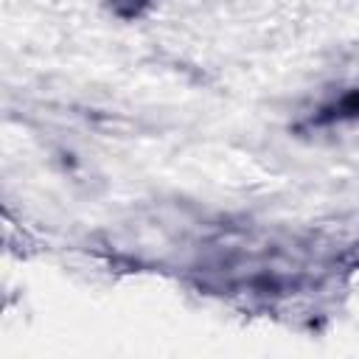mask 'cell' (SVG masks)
Returning <instances> with one entry per match:
<instances>
[{
    "label": "cell",
    "mask_w": 359,
    "mask_h": 359,
    "mask_svg": "<svg viewBox=\"0 0 359 359\" xmlns=\"http://www.w3.org/2000/svg\"><path fill=\"white\" fill-rule=\"evenodd\" d=\"M104 3L121 20H137L140 14H146L154 6V0H104Z\"/></svg>",
    "instance_id": "6da1fadb"
}]
</instances>
